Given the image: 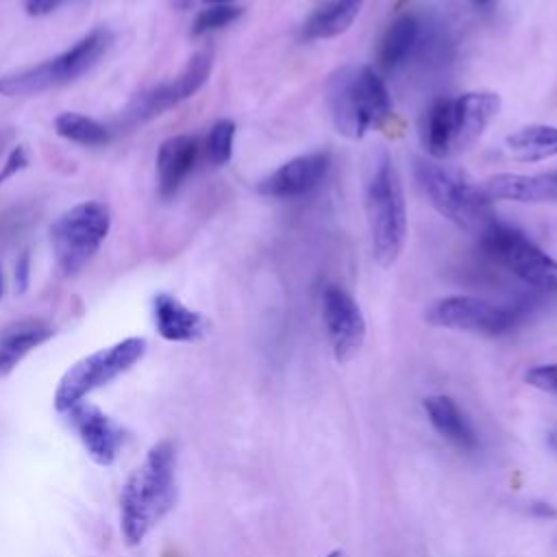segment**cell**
<instances>
[{
  "label": "cell",
  "instance_id": "20",
  "mask_svg": "<svg viewBox=\"0 0 557 557\" xmlns=\"http://www.w3.org/2000/svg\"><path fill=\"white\" fill-rule=\"evenodd\" d=\"M54 335L52 324L37 318L17 320L0 331V376L13 372V368L37 346Z\"/></svg>",
  "mask_w": 557,
  "mask_h": 557
},
{
  "label": "cell",
  "instance_id": "18",
  "mask_svg": "<svg viewBox=\"0 0 557 557\" xmlns=\"http://www.w3.org/2000/svg\"><path fill=\"white\" fill-rule=\"evenodd\" d=\"M424 413L431 422V426L455 448L474 453L479 448V437L468 422L466 413L459 409V405L446 396V394H433L422 400Z\"/></svg>",
  "mask_w": 557,
  "mask_h": 557
},
{
  "label": "cell",
  "instance_id": "10",
  "mask_svg": "<svg viewBox=\"0 0 557 557\" xmlns=\"http://www.w3.org/2000/svg\"><path fill=\"white\" fill-rule=\"evenodd\" d=\"M518 307H507L468 294L442 296L424 309V322L429 326L481 335H503L511 331L518 324Z\"/></svg>",
  "mask_w": 557,
  "mask_h": 557
},
{
  "label": "cell",
  "instance_id": "14",
  "mask_svg": "<svg viewBox=\"0 0 557 557\" xmlns=\"http://www.w3.org/2000/svg\"><path fill=\"white\" fill-rule=\"evenodd\" d=\"M65 416L85 453L98 466H111L122 446L120 426L98 405L89 400L76 403L65 411Z\"/></svg>",
  "mask_w": 557,
  "mask_h": 557
},
{
  "label": "cell",
  "instance_id": "34",
  "mask_svg": "<svg viewBox=\"0 0 557 557\" xmlns=\"http://www.w3.org/2000/svg\"><path fill=\"white\" fill-rule=\"evenodd\" d=\"M0 296H2V274H0Z\"/></svg>",
  "mask_w": 557,
  "mask_h": 557
},
{
  "label": "cell",
  "instance_id": "17",
  "mask_svg": "<svg viewBox=\"0 0 557 557\" xmlns=\"http://www.w3.org/2000/svg\"><path fill=\"white\" fill-rule=\"evenodd\" d=\"M152 318L157 333L168 342H196L207 333V318L172 294H157L152 298Z\"/></svg>",
  "mask_w": 557,
  "mask_h": 557
},
{
  "label": "cell",
  "instance_id": "30",
  "mask_svg": "<svg viewBox=\"0 0 557 557\" xmlns=\"http://www.w3.org/2000/svg\"><path fill=\"white\" fill-rule=\"evenodd\" d=\"M546 442H548V446L557 453V429H553V431H548V435H546Z\"/></svg>",
  "mask_w": 557,
  "mask_h": 557
},
{
  "label": "cell",
  "instance_id": "25",
  "mask_svg": "<svg viewBox=\"0 0 557 557\" xmlns=\"http://www.w3.org/2000/svg\"><path fill=\"white\" fill-rule=\"evenodd\" d=\"M242 15V9L235 7V4H209L207 9H202L194 24H191V33L198 37V35H207V33H213L218 28H224L228 24H233L235 20H239Z\"/></svg>",
  "mask_w": 557,
  "mask_h": 557
},
{
  "label": "cell",
  "instance_id": "19",
  "mask_svg": "<svg viewBox=\"0 0 557 557\" xmlns=\"http://www.w3.org/2000/svg\"><path fill=\"white\" fill-rule=\"evenodd\" d=\"M420 33H422L420 20L413 13H409V11L398 13L389 22V26L385 28V33L379 41V48H376L379 70L394 72L398 67H403L416 52Z\"/></svg>",
  "mask_w": 557,
  "mask_h": 557
},
{
  "label": "cell",
  "instance_id": "31",
  "mask_svg": "<svg viewBox=\"0 0 557 557\" xmlns=\"http://www.w3.org/2000/svg\"><path fill=\"white\" fill-rule=\"evenodd\" d=\"M472 4H476V7H490V4H494V0H470Z\"/></svg>",
  "mask_w": 557,
  "mask_h": 557
},
{
  "label": "cell",
  "instance_id": "3",
  "mask_svg": "<svg viewBox=\"0 0 557 557\" xmlns=\"http://www.w3.org/2000/svg\"><path fill=\"white\" fill-rule=\"evenodd\" d=\"M500 107V94L490 89H474L455 98L433 100L420 124L424 154L446 161L468 150L498 117Z\"/></svg>",
  "mask_w": 557,
  "mask_h": 557
},
{
  "label": "cell",
  "instance_id": "11",
  "mask_svg": "<svg viewBox=\"0 0 557 557\" xmlns=\"http://www.w3.org/2000/svg\"><path fill=\"white\" fill-rule=\"evenodd\" d=\"M211 67H213V50L211 48H202V50L194 52L191 59L187 61V65L174 78L137 96L126 107L120 124L135 126V124L148 122V120L161 115L163 111L181 104L183 100L191 98L207 83Z\"/></svg>",
  "mask_w": 557,
  "mask_h": 557
},
{
  "label": "cell",
  "instance_id": "26",
  "mask_svg": "<svg viewBox=\"0 0 557 557\" xmlns=\"http://www.w3.org/2000/svg\"><path fill=\"white\" fill-rule=\"evenodd\" d=\"M524 381L542 392L557 396V363H540L524 372Z\"/></svg>",
  "mask_w": 557,
  "mask_h": 557
},
{
  "label": "cell",
  "instance_id": "9",
  "mask_svg": "<svg viewBox=\"0 0 557 557\" xmlns=\"http://www.w3.org/2000/svg\"><path fill=\"white\" fill-rule=\"evenodd\" d=\"M481 248L498 265L507 268L522 283L557 294V259L542 250L520 228L496 220L479 235Z\"/></svg>",
  "mask_w": 557,
  "mask_h": 557
},
{
  "label": "cell",
  "instance_id": "8",
  "mask_svg": "<svg viewBox=\"0 0 557 557\" xmlns=\"http://www.w3.org/2000/svg\"><path fill=\"white\" fill-rule=\"evenodd\" d=\"M111 228L109 207L98 200L74 205L50 226V244L65 276L81 272Z\"/></svg>",
  "mask_w": 557,
  "mask_h": 557
},
{
  "label": "cell",
  "instance_id": "23",
  "mask_svg": "<svg viewBox=\"0 0 557 557\" xmlns=\"http://www.w3.org/2000/svg\"><path fill=\"white\" fill-rule=\"evenodd\" d=\"M54 131L59 137L81 146H102L109 141V128L94 117L76 111H63L54 117Z\"/></svg>",
  "mask_w": 557,
  "mask_h": 557
},
{
  "label": "cell",
  "instance_id": "28",
  "mask_svg": "<svg viewBox=\"0 0 557 557\" xmlns=\"http://www.w3.org/2000/svg\"><path fill=\"white\" fill-rule=\"evenodd\" d=\"M63 2L65 0H24V9L28 15H48Z\"/></svg>",
  "mask_w": 557,
  "mask_h": 557
},
{
  "label": "cell",
  "instance_id": "22",
  "mask_svg": "<svg viewBox=\"0 0 557 557\" xmlns=\"http://www.w3.org/2000/svg\"><path fill=\"white\" fill-rule=\"evenodd\" d=\"M505 148L520 163H537L557 157L555 124H524L505 137Z\"/></svg>",
  "mask_w": 557,
  "mask_h": 557
},
{
  "label": "cell",
  "instance_id": "24",
  "mask_svg": "<svg viewBox=\"0 0 557 557\" xmlns=\"http://www.w3.org/2000/svg\"><path fill=\"white\" fill-rule=\"evenodd\" d=\"M233 141H235V122L233 120H218L207 139H205V150L207 157L213 165H224L233 157Z\"/></svg>",
  "mask_w": 557,
  "mask_h": 557
},
{
  "label": "cell",
  "instance_id": "32",
  "mask_svg": "<svg viewBox=\"0 0 557 557\" xmlns=\"http://www.w3.org/2000/svg\"><path fill=\"white\" fill-rule=\"evenodd\" d=\"M326 557H348V555H346L342 548H335V550H331Z\"/></svg>",
  "mask_w": 557,
  "mask_h": 557
},
{
  "label": "cell",
  "instance_id": "27",
  "mask_svg": "<svg viewBox=\"0 0 557 557\" xmlns=\"http://www.w3.org/2000/svg\"><path fill=\"white\" fill-rule=\"evenodd\" d=\"M24 165H26V154H24V148L17 146V148H13L11 154L7 157V163H4V168H2V172H0V185H2L9 176H13L17 170H22Z\"/></svg>",
  "mask_w": 557,
  "mask_h": 557
},
{
  "label": "cell",
  "instance_id": "21",
  "mask_svg": "<svg viewBox=\"0 0 557 557\" xmlns=\"http://www.w3.org/2000/svg\"><path fill=\"white\" fill-rule=\"evenodd\" d=\"M363 9V0H326L302 22V39L320 41L344 35Z\"/></svg>",
  "mask_w": 557,
  "mask_h": 557
},
{
  "label": "cell",
  "instance_id": "5",
  "mask_svg": "<svg viewBox=\"0 0 557 557\" xmlns=\"http://www.w3.org/2000/svg\"><path fill=\"white\" fill-rule=\"evenodd\" d=\"M326 104L335 131L355 141L383 128L394 115L387 85L372 65L337 67L326 85Z\"/></svg>",
  "mask_w": 557,
  "mask_h": 557
},
{
  "label": "cell",
  "instance_id": "29",
  "mask_svg": "<svg viewBox=\"0 0 557 557\" xmlns=\"http://www.w3.org/2000/svg\"><path fill=\"white\" fill-rule=\"evenodd\" d=\"M15 283H17L20 292H24L28 285V255L26 252L15 263Z\"/></svg>",
  "mask_w": 557,
  "mask_h": 557
},
{
  "label": "cell",
  "instance_id": "33",
  "mask_svg": "<svg viewBox=\"0 0 557 557\" xmlns=\"http://www.w3.org/2000/svg\"><path fill=\"white\" fill-rule=\"evenodd\" d=\"M205 2H209V4H231L235 0H205Z\"/></svg>",
  "mask_w": 557,
  "mask_h": 557
},
{
  "label": "cell",
  "instance_id": "13",
  "mask_svg": "<svg viewBox=\"0 0 557 557\" xmlns=\"http://www.w3.org/2000/svg\"><path fill=\"white\" fill-rule=\"evenodd\" d=\"M331 170V152L313 150L298 154L285 163H281L274 172L259 181L257 189L270 198H300L313 191Z\"/></svg>",
  "mask_w": 557,
  "mask_h": 557
},
{
  "label": "cell",
  "instance_id": "1",
  "mask_svg": "<svg viewBox=\"0 0 557 557\" xmlns=\"http://www.w3.org/2000/svg\"><path fill=\"white\" fill-rule=\"evenodd\" d=\"M176 503V448L170 440L152 444L128 474L120 494V531L137 546Z\"/></svg>",
  "mask_w": 557,
  "mask_h": 557
},
{
  "label": "cell",
  "instance_id": "12",
  "mask_svg": "<svg viewBox=\"0 0 557 557\" xmlns=\"http://www.w3.org/2000/svg\"><path fill=\"white\" fill-rule=\"evenodd\" d=\"M322 322L335 361H350L363 346L366 318L350 292L337 283H329L322 289Z\"/></svg>",
  "mask_w": 557,
  "mask_h": 557
},
{
  "label": "cell",
  "instance_id": "16",
  "mask_svg": "<svg viewBox=\"0 0 557 557\" xmlns=\"http://www.w3.org/2000/svg\"><path fill=\"white\" fill-rule=\"evenodd\" d=\"M200 139L196 135H174L159 146L157 183L161 198H172L194 172L200 157Z\"/></svg>",
  "mask_w": 557,
  "mask_h": 557
},
{
  "label": "cell",
  "instance_id": "4",
  "mask_svg": "<svg viewBox=\"0 0 557 557\" xmlns=\"http://www.w3.org/2000/svg\"><path fill=\"white\" fill-rule=\"evenodd\" d=\"M413 176L429 205L457 228L481 235L498 220L494 200L466 170L424 154L413 159Z\"/></svg>",
  "mask_w": 557,
  "mask_h": 557
},
{
  "label": "cell",
  "instance_id": "6",
  "mask_svg": "<svg viewBox=\"0 0 557 557\" xmlns=\"http://www.w3.org/2000/svg\"><path fill=\"white\" fill-rule=\"evenodd\" d=\"M113 35L109 28L98 26L76 44H72L61 54L46 59L33 67L7 74L0 78V94L15 98V96H35L57 87H63L85 72H89L100 57L109 50Z\"/></svg>",
  "mask_w": 557,
  "mask_h": 557
},
{
  "label": "cell",
  "instance_id": "7",
  "mask_svg": "<svg viewBox=\"0 0 557 557\" xmlns=\"http://www.w3.org/2000/svg\"><path fill=\"white\" fill-rule=\"evenodd\" d=\"M146 346L148 344L144 337H126L78 359L65 370L54 389L57 411L65 413L76 403L85 400L87 394L104 387L107 383L131 370L144 357Z\"/></svg>",
  "mask_w": 557,
  "mask_h": 557
},
{
  "label": "cell",
  "instance_id": "2",
  "mask_svg": "<svg viewBox=\"0 0 557 557\" xmlns=\"http://www.w3.org/2000/svg\"><path fill=\"white\" fill-rule=\"evenodd\" d=\"M363 209L372 259L379 268H392L405 248L409 222L403 181L385 148H376L366 161Z\"/></svg>",
  "mask_w": 557,
  "mask_h": 557
},
{
  "label": "cell",
  "instance_id": "15",
  "mask_svg": "<svg viewBox=\"0 0 557 557\" xmlns=\"http://www.w3.org/2000/svg\"><path fill=\"white\" fill-rule=\"evenodd\" d=\"M481 185L492 200H509L520 205L557 202V170L533 174L498 172L487 176Z\"/></svg>",
  "mask_w": 557,
  "mask_h": 557
}]
</instances>
